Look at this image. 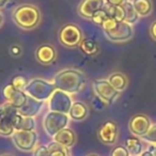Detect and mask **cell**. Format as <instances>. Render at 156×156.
<instances>
[{
    "label": "cell",
    "mask_w": 156,
    "mask_h": 156,
    "mask_svg": "<svg viewBox=\"0 0 156 156\" xmlns=\"http://www.w3.org/2000/svg\"><path fill=\"white\" fill-rule=\"evenodd\" d=\"M87 78L80 71L73 69H63L54 77V85L56 89L64 91L69 94L78 93L85 88Z\"/></svg>",
    "instance_id": "cell-1"
},
{
    "label": "cell",
    "mask_w": 156,
    "mask_h": 156,
    "mask_svg": "<svg viewBox=\"0 0 156 156\" xmlns=\"http://www.w3.org/2000/svg\"><path fill=\"white\" fill-rule=\"evenodd\" d=\"M147 150H149L153 154V156H156V144H150Z\"/></svg>",
    "instance_id": "cell-36"
},
{
    "label": "cell",
    "mask_w": 156,
    "mask_h": 156,
    "mask_svg": "<svg viewBox=\"0 0 156 156\" xmlns=\"http://www.w3.org/2000/svg\"><path fill=\"white\" fill-rule=\"evenodd\" d=\"M152 123L151 120L147 115L139 113V115H135L134 117H132V119L129 120L128 123V128H129L130 133L134 136L142 138L151 128Z\"/></svg>",
    "instance_id": "cell-9"
},
{
    "label": "cell",
    "mask_w": 156,
    "mask_h": 156,
    "mask_svg": "<svg viewBox=\"0 0 156 156\" xmlns=\"http://www.w3.org/2000/svg\"><path fill=\"white\" fill-rule=\"evenodd\" d=\"M88 115V107L81 102H75L73 103L71 107V110L69 112V119L74 121H81L86 119Z\"/></svg>",
    "instance_id": "cell-17"
},
{
    "label": "cell",
    "mask_w": 156,
    "mask_h": 156,
    "mask_svg": "<svg viewBox=\"0 0 156 156\" xmlns=\"http://www.w3.org/2000/svg\"><path fill=\"white\" fill-rule=\"evenodd\" d=\"M105 3V0H83L78 5V13L83 17L92 20L94 13L103 9Z\"/></svg>",
    "instance_id": "cell-13"
},
{
    "label": "cell",
    "mask_w": 156,
    "mask_h": 156,
    "mask_svg": "<svg viewBox=\"0 0 156 156\" xmlns=\"http://www.w3.org/2000/svg\"><path fill=\"white\" fill-rule=\"evenodd\" d=\"M10 85L13 86L15 89L23 91V90H25L26 86L28 85V83H27V79L24 77V76L17 75V76H14V77L12 78V79H11V83H10Z\"/></svg>",
    "instance_id": "cell-27"
},
{
    "label": "cell",
    "mask_w": 156,
    "mask_h": 156,
    "mask_svg": "<svg viewBox=\"0 0 156 156\" xmlns=\"http://www.w3.org/2000/svg\"><path fill=\"white\" fill-rule=\"evenodd\" d=\"M92 87H93L94 92L98 96V98L102 102H104L105 104H112L120 94V92H118L109 83V81L105 80V79L94 80L93 83H92Z\"/></svg>",
    "instance_id": "cell-8"
},
{
    "label": "cell",
    "mask_w": 156,
    "mask_h": 156,
    "mask_svg": "<svg viewBox=\"0 0 156 156\" xmlns=\"http://www.w3.org/2000/svg\"><path fill=\"white\" fill-rule=\"evenodd\" d=\"M0 156H13V155H11V154H2V155Z\"/></svg>",
    "instance_id": "cell-41"
},
{
    "label": "cell",
    "mask_w": 156,
    "mask_h": 156,
    "mask_svg": "<svg viewBox=\"0 0 156 156\" xmlns=\"http://www.w3.org/2000/svg\"><path fill=\"white\" fill-rule=\"evenodd\" d=\"M3 115H5V113H3V108H2V106H0V118H2Z\"/></svg>",
    "instance_id": "cell-39"
},
{
    "label": "cell",
    "mask_w": 156,
    "mask_h": 156,
    "mask_svg": "<svg viewBox=\"0 0 156 156\" xmlns=\"http://www.w3.org/2000/svg\"><path fill=\"white\" fill-rule=\"evenodd\" d=\"M105 11L107 12L110 17L115 20L118 23H122L125 20V12H124L123 7H119V5H111L105 3L104 5Z\"/></svg>",
    "instance_id": "cell-21"
},
{
    "label": "cell",
    "mask_w": 156,
    "mask_h": 156,
    "mask_svg": "<svg viewBox=\"0 0 156 156\" xmlns=\"http://www.w3.org/2000/svg\"><path fill=\"white\" fill-rule=\"evenodd\" d=\"M2 22H3V16H2V14L0 13V26H1V24H2Z\"/></svg>",
    "instance_id": "cell-40"
},
{
    "label": "cell",
    "mask_w": 156,
    "mask_h": 156,
    "mask_svg": "<svg viewBox=\"0 0 156 156\" xmlns=\"http://www.w3.org/2000/svg\"><path fill=\"white\" fill-rule=\"evenodd\" d=\"M108 81L118 92H122L126 89L127 87V83H128V80L126 76L122 73H112L110 76L108 77Z\"/></svg>",
    "instance_id": "cell-19"
},
{
    "label": "cell",
    "mask_w": 156,
    "mask_h": 156,
    "mask_svg": "<svg viewBox=\"0 0 156 156\" xmlns=\"http://www.w3.org/2000/svg\"><path fill=\"white\" fill-rule=\"evenodd\" d=\"M11 52H12V55H14V56H18V55H20L22 50H20V48L18 47V46H12Z\"/></svg>",
    "instance_id": "cell-35"
},
{
    "label": "cell",
    "mask_w": 156,
    "mask_h": 156,
    "mask_svg": "<svg viewBox=\"0 0 156 156\" xmlns=\"http://www.w3.org/2000/svg\"><path fill=\"white\" fill-rule=\"evenodd\" d=\"M55 142L59 143V144L63 145L66 149L72 147L76 142V135L74 133L73 129L69 127L63 128L62 130H60L59 133H57L54 137H52Z\"/></svg>",
    "instance_id": "cell-15"
},
{
    "label": "cell",
    "mask_w": 156,
    "mask_h": 156,
    "mask_svg": "<svg viewBox=\"0 0 156 156\" xmlns=\"http://www.w3.org/2000/svg\"><path fill=\"white\" fill-rule=\"evenodd\" d=\"M12 140L15 147L24 152L34 151L37 143V134L34 130H15L12 136Z\"/></svg>",
    "instance_id": "cell-6"
},
{
    "label": "cell",
    "mask_w": 156,
    "mask_h": 156,
    "mask_svg": "<svg viewBox=\"0 0 156 156\" xmlns=\"http://www.w3.org/2000/svg\"><path fill=\"white\" fill-rule=\"evenodd\" d=\"M34 128H35L34 118L25 117V115H23L20 125H18L17 130H27V132H31V130H34Z\"/></svg>",
    "instance_id": "cell-26"
},
{
    "label": "cell",
    "mask_w": 156,
    "mask_h": 156,
    "mask_svg": "<svg viewBox=\"0 0 156 156\" xmlns=\"http://www.w3.org/2000/svg\"><path fill=\"white\" fill-rule=\"evenodd\" d=\"M125 147L129 152L130 156H140V154L143 152V145L140 138L136 136H130L126 139Z\"/></svg>",
    "instance_id": "cell-18"
},
{
    "label": "cell",
    "mask_w": 156,
    "mask_h": 156,
    "mask_svg": "<svg viewBox=\"0 0 156 156\" xmlns=\"http://www.w3.org/2000/svg\"><path fill=\"white\" fill-rule=\"evenodd\" d=\"M118 24H119V23H118L117 20H113V18L110 17V16H108L107 20L103 23L102 28H103V30H104V32H108V31H112L113 29L117 27Z\"/></svg>",
    "instance_id": "cell-30"
},
{
    "label": "cell",
    "mask_w": 156,
    "mask_h": 156,
    "mask_svg": "<svg viewBox=\"0 0 156 156\" xmlns=\"http://www.w3.org/2000/svg\"><path fill=\"white\" fill-rule=\"evenodd\" d=\"M79 46H80V49L83 50V52H85L86 55H89V56L95 55L100 49L98 43L91 39H83Z\"/></svg>",
    "instance_id": "cell-24"
},
{
    "label": "cell",
    "mask_w": 156,
    "mask_h": 156,
    "mask_svg": "<svg viewBox=\"0 0 156 156\" xmlns=\"http://www.w3.org/2000/svg\"><path fill=\"white\" fill-rule=\"evenodd\" d=\"M13 20L18 27L30 30L37 27L41 20V14L37 7L32 5H22L13 12Z\"/></svg>",
    "instance_id": "cell-2"
},
{
    "label": "cell",
    "mask_w": 156,
    "mask_h": 156,
    "mask_svg": "<svg viewBox=\"0 0 156 156\" xmlns=\"http://www.w3.org/2000/svg\"><path fill=\"white\" fill-rule=\"evenodd\" d=\"M59 41L62 45L69 48L79 46L83 41V32L75 24H65L59 31Z\"/></svg>",
    "instance_id": "cell-5"
},
{
    "label": "cell",
    "mask_w": 156,
    "mask_h": 156,
    "mask_svg": "<svg viewBox=\"0 0 156 156\" xmlns=\"http://www.w3.org/2000/svg\"><path fill=\"white\" fill-rule=\"evenodd\" d=\"M150 34L156 41V20L152 23L151 26H150Z\"/></svg>",
    "instance_id": "cell-34"
},
{
    "label": "cell",
    "mask_w": 156,
    "mask_h": 156,
    "mask_svg": "<svg viewBox=\"0 0 156 156\" xmlns=\"http://www.w3.org/2000/svg\"><path fill=\"white\" fill-rule=\"evenodd\" d=\"M2 94L5 96V101L12 106H14L16 109H20L25 105L27 101V94L24 91L17 90L12 85L5 86L2 90Z\"/></svg>",
    "instance_id": "cell-12"
},
{
    "label": "cell",
    "mask_w": 156,
    "mask_h": 156,
    "mask_svg": "<svg viewBox=\"0 0 156 156\" xmlns=\"http://www.w3.org/2000/svg\"><path fill=\"white\" fill-rule=\"evenodd\" d=\"M128 0H105V2L107 5H119V7H123Z\"/></svg>",
    "instance_id": "cell-33"
},
{
    "label": "cell",
    "mask_w": 156,
    "mask_h": 156,
    "mask_svg": "<svg viewBox=\"0 0 156 156\" xmlns=\"http://www.w3.org/2000/svg\"><path fill=\"white\" fill-rule=\"evenodd\" d=\"M141 139L147 141V142L151 143V144H156V123L152 124L149 132H147Z\"/></svg>",
    "instance_id": "cell-29"
},
{
    "label": "cell",
    "mask_w": 156,
    "mask_h": 156,
    "mask_svg": "<svg viewBox=\"0 0 156 156\" xmlns=\"http://www.w3.org/2000/svg\"><path fill=\"white\" fill-rule=\"evenodd\" d=\"M140 156H153V154H152L149 150H145V151H143L142 153L140 154Z\"/></svg>",
    "instance_id": "cell-37"
},
{
    "label": "cell",
    "mask_w": 156,
    "mask_h": 156,
    "mask_svg": "<svg viewBox=\"0 0 156 156\" xmlns=\"http://www.w3.org/2000/svg\"><path fill=\"white\" fill-rule=\"evenodd\" d=\"M33 156H49L47 145H40V147H35L34 152H33Z\"/></svg>",
    "instance_id": "cell-32"
},
{
    "label": "cell",
    "mask_w": 156,
    "mask_h": 156,
    "mask_svg": "<svg viewBox=\"0 0 156 156\" xmlns=\"http://www.w3.org/2000/svg\"><path fill=\"white\" fill-rule=\"evenodd\" d=\"M106 37L112 42H126L130 40L134 35L133 26L125 22L119 23L112 31L105 32Z\"/></svg>",
    "instance_id": "cell-11"
},
{
    "label": "cell",
    "mask_w": 156,
    "mask_h": 156,
    "mask_svg": "<svg viewBox=\"0 0 156 156\" xmlns=\"http://www.w3.org/2000/svg\"><path fill=\"white\" fill-rule=\"evenodd\" d=\"M123 9H124V12H125V20H124V22L129 25L136 24L140 16H139L138 13L136 12L132 1H127V2L123 5Z\"/></svg>",
    "instance_id": "cell-22"
},
{
    "label": "cell",
    "mask_w": 156,
    "mask_h": 156,
    "mask_svg": "<svg viewBox=\"0 0 156 156\" xmlns=\"http://www.w3.org/2000/svg\"><path fill=\"white\" fill-rule=\"evenodd\" d=\"M98 139L105 144H115L118 140V136H119L118 124L115 121H111V120L104 122L98 129Z\"/></svg>",
    "instance_id": "cell-10"
},
{
    "label": "cell",
    "mask_w": 156,
    "mask_h": 156,
    "mask_svg": "<svg viewBox=\"0 0 156 156\" xmlns=\"http://www.w3.org/2000/svg\"><path fill=\"white\" fill-rule=\"evenodd\" d=\"M88 156H100V155H98V154H89Z\"/></svg>",
    "instance_id": "cell-42"
},
{
    "label": "cell",
    "mask_w": 156,
    "mask_h": 156,
    "mask_svg": "<svg viewBox=\"0 0 156 156\" xmlns=\"http://www.w3.org/2000/svg\"><path fill=\"white\" fill-rule=\"evenodd\" d=\"M47 147H48V151H49V156H71L69 155V149L59 144V143L55 142V141L50 142L47 145Z\"/></svg>",
    "instance_id": "cell-25"
},
{
    "label": "cell",
    "mask_w": 156,
    "mask_h": 156,
    "mask_svg": "<svg viewBox=\"0 0 156 156\" xmlns=\"http://www.w3.org/2000/svg\"><path fill=\"white\" fill-rule=\"evenodd\" d=\"M9 0H0V8H3L8 3Z\"/></svg>",
    "instance_id": "cell-38"
},
{
    "label": "cell",
    "mask_w": 156,
    "mask_h": 156,
    "mask_svg": "<svg viewBox=\"0 0 156 156\" xmlns=\"http://www.w3.org/2000/svg\"><path fill=\"white\" fill-rule=\"evenodd\" d=\"M110 156H130V154L125 147V145H118L111 151Z\"/></svg>",
    "instance_id": "cell-31"
},
{
    "label": "cell",
    "mask_w": 156,
    "mask_h": 156,
    "mask_svg": "<svg viewBox=\"0 0 156 156\" xmlns=\"http://www.w3.org/2000/svg\"><path fill=\"white\" fill-rule=\"evenodd\" d=\"M108 14H107V12L105 11V9L103 8V9L98 10V12H95L93 15V17H92V20H93L94 24L98 25V26H102L103 23L105 22V20H107V17H108Z\"/></svg>",
    "instance_id": "cell-28"
},
{
    "label": "cell",
    "mask_w": 156,
    "mask_h": 156,
    "mask_svg": "<svg viewBox=\"0 0 156 156\" xmlns=\"http://www.w3.org/2000/svg\"><path fill=\"white\" fill-rule=\"evenodd\" d=\"M132 3L140 17H147L153 11V3L151 0H133Z\"/></svg>",
    "instance_id": "cell-20"
},
{
    "label": "cell",
    "mask_w": 156,
    "mask_h": 156,
    "mask_svg": "<svg viewBox=\"0 0 156 156\" xmlns=\"http://www.w3.org/2000/svg\"><path fill=\"white\" fill-rule=\"evenodd\" d=\"M43 103L41 101H37L35 98H31V96H27V101L25 103V105L20 109H18L20 115H25V117H32L34 118L37 113L40 112L42 106H43Z\"/></svg>",
    "instance_id": "cell-16"
},
{
    "label": "cell",
    "mask_w": 156,
    "mask_h": 156,
    "mask_svg": "<svg viewBox=\"0 0 156 156\" xmlns=\"http://www.w3.org/2000/svg\"><path fill=\"white\" fill-rule=\"evenodd\" d=\"M69 117V115L56 111H49L44 117L43 120V127L48 136L54 137L57 133L62 130L63 128L67 127Z\"/></svg>",
    "instance_id": "cell-4"
},
{
    "label": "cell",
    "mask_w": 156,
    "mask_h": 156,
    "mask_svg": "<svg viewBox=\"0 0 156 156\" xmlns=\"http://www.w3.org/2000/svg\"><path fill=\"white\" fill-rule=\"evenodd\" d=\"M14 133H15V128L11 120L5 115L0 118V136L10 137L13 136Z\"/></svg>",
    "instance_id": "cell-23"
},
{
    "label": "cell",
    "mask_w": 156,
    "mask_h": 156,
    "mask_svg": "<svg viewBox=\"0 0 156 156\" xmlns=\"http://www.w3.org/2000/svg\"><path fill=\"white\" fill-rule=\"evenodd\" d=\"M55 90H56V87L54 83L44 80V79L35 78V79L29 81L28 85L25 88L24 92L27 95L31 96L35 100L44 102L46 100H49Z\"/></svg>",
    "instance_id": "cell-3"
},
{
    "label": "cell",
    "mask_w": 156,
    "mask_h": 156,
    "mask_svg": "<svg viewBox=\"0 0 156 156\" xmlns=\"http://www.w3.org/2000/svg\"><path fill=\"white\" fill-rule=\"evenodd\" d=\"M57 52L51 45H42L35 50V58L42 64H50L56 60Z\"/></svg>",
    "instance_id": "cell-14"
},
{
    "label": "cell",
    "mask_w": 156,
    "mask_h": 156,
    "mask_svg": "<svg viewBox=\"0 0 156 156\" xmlns=\"http://www.w3.org/2000/svg\"><path fill=\"white\" fill-rule=\"evenodd\" d=\"M49 109L50 111H56V112H61L69 115L71 107L73 105L72 98L69 93L61 90L56 89L51 96L49 98Z\"/></svg>",
    "instance_id": "cell-7"
}]
</instances>
